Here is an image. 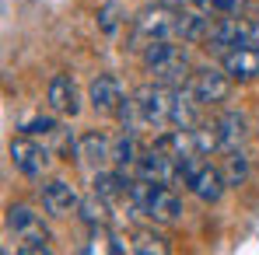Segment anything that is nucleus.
<instances>
[{"instance_id":"f257e3e1","label":"nucleus","mask_w":259,"mask_h":255,"mask_svg":"<svg viewBox=\"0 0 259 255\" xmlns=\"http://www.w3.org/2000/svg\"><path fill=\"white\" fill-rule=\"evenodd\" d=\"M130 207L137 213H144L147 220H154V224H175L179 213H182V199L175 196V189L168 182L137 178L130 185Z\"/></svg>"},{"instance_id":"f03ea898","label":"nucleus","mask_w":259,"mask_h":255,"mask_svg":"<svg viewBox=\"0 0 259 255\" xmlns=\"http://www.w3.org/2000/svg\"><path fill=\"white\" fill-rule=\"evenodd\" d=\"M172 98H175V87L161 84V81L140 87L133 94V109H137L140 126H147V129L172 126Z\"/></svg>"},{"instance_id":"7ed1b4c3","label":"nucleus","mask_w":259,"mask_h":255,"mask_svg":"<svg viewBox=\"0 0 259 255\" xmlns=\"http://www.w3.org/2000/svg\"><path fill=\"white\" fill-rule=\"evenodd\" d=\"M175 21H179V11L165 7V4H154V7H144L137 18H133V42H154V39H172L175 35Z\"/></svg>"},{"instance_id":"20e7f679","label":"nucleus","mask_w":259,"mask_h":255,"mask_svg":"<svg viewBox=\"0 0 259 255\" xmlns=\"http://www.w3.org/2000/svg\"><path fill=\"white\" fill-rule=\"evenodd\" d=\"M11 161H14V168L21 171L25 178H39L49 168V150L39 143V136L21 133V136L11 140Z\"/></svg>"},{"instance_id":"39448f33","label":"nucleus","mask_w":259,"mask_h":255,"mask_svg":"<svg viewBox=\"0 0 259 255\" xmlns=\"http://www.w3.org/2000/svg\"><path fill=\"white\" fill-rule=\"evenodd\" d=\"M189 91L196 94L200 105H217V101L228 98V91H231V77H228V70L200 67V70H193V77H189Z\"/></svg>"},{"instance_id":"423d86ee","label":"nucleus","mask_w":259,"mask_h":255,"mask_svg":"<svg viewBox=\"0 0 259 255\" xmlns=\"http://www.w3.org/2000/svg\"><path fill=\"white\" fill-rule=\"evenodd\" d=\"M245 42H249V25H242L235 14H224V18L214 21V28H210L203 49L224 56V53H231V49H238V45H245Z\"/></svg>"},{"instance_id":"0eeeda50","label":"nucleus","mask_w":259,"mask_h":255,"mask_svg":"<svg viewBox=\"0 0 259 255\" xmlns=\"http://www.w3.org/2000/svg\"><path fill=\"white\" fill-rule=\"evenodd\" d=\"M88 101H91V109H95L98 116H112V112H119V105L126 101V94H123V81H119L116 74H98V77L88 84Z\"/></svg>"},{"instance_id":"6e6552de","label":"nucleus","mask_w":259,"mask_h":255,"mask_svg":"<svg viewBox=\"0 0 259 255\" xmlns=\"http://www.w3.org/2000/svg\"><path fill=\"white\" fill-rule=\"evenodd\" d=\"M137 178H147V182H179V161L172 154H165L158 143L151 150H144L137 158Z\"/></svg>"},{"instance_id":"1a4fd4ad","label":"nucleus","mask_w":259,"mask_h":255,"mask_svg":"<svg viewBox=\"0 0 259 255\" xmlns=\"http://www.w3.org/2000/svg\"><path fill=\"white\" fill-rule=\"evenodd\" d=\"M221 67L231 81H256L259 77V42H245L221 56Z\"/></svg>"},{"instance_id":"9d476101","label":"nucleus","mask_w":259,"mask_h":255,"mask_svg":"<svg viewBox=\"0 0 259 255\" xmlns=\"http://www.w3.org/2000/svg\"><path fill=\"white\" fill-rule=\"evenodd\" d=\"M77 203H81V196L70 182H63V178L42 182V210L49 217H67V213L77 210Z\"/></svg>"},{"instance_id":"9b49d317","label":"nucleus","mask_w":259,"mask_h":255,"mask_svg":"<svg viewBox=\"0 0 259 255\" xmlns=\"http://www.w3.org/2000/svg\"><path fill=\"white\" fill-rule=\"evenodd\" d=\"M46 101H49V109L56 112V116H77L81 112V98H77V87H74V81L67 77V74H56L53 81H49V87H46Z\"/></svg>"},{"instance_id":"f8f14e48","label":"nucleus","mask_w":259,"mask_h":255,"mask_svg":"<svg viewBox=\"0 0 259 255\" xmlns=\"http://www.w3.org/2000/svg\"><path fill=\"white\" fill-rule=\"evenodd\" d=\"M210 28H214V21L207 18V11H182L175 21V39H182L189 45H203Z\"/></svg>"},{"instance_id":"ddd939ff","label":"nucleus","mask_w":259,"mask_h":255,"mask_svg":"<svg viewBox=\"0 0 259 255\" xmlns=\"http://www.w3.org/2000/svg\"><path fill=\"white\" fill-rule=\"evenodd\" d=\"M77 158L91 168H102L105 161H112V140L105 133H84L77 140Z\"/></svg>"},{"instance_id":"4468645a","label":"nucleus","mask_w":259,"mask_h":255,"mask_svg":"<svg viewBox=\"0 0 259 255\" xmlns=\"http://www.w3.org/2000/svg\"><path fill=\"white\" fill-rule=\"evenodd\" d=\"M214 126H217L221 150H235V147L245 143V136H249V129H245V116H242V112H224Z\"/></svg>"},{"instance_id":"2eb2a0df","label":"nucleus","mask_w":259,"mask_h":255,"mask_svg":"<svg viewBox=\"0 0 259 255\" xmlns=\"http://www.w3.org/2000/svg\"><path fill=\"white\" fill-rule=\"evenodd\" d=\"M137 158H140V150H137L133 129H123L119 136H112V165H116V168L126 171L130 165H137Z\"/></svg>"},{"instance_id":"dca6fc26","label":"nucleus","mask_w":259,"mask_h":255,"mask_svg":"<svg viewBox=\"0 0 259 255\" xmlns=\"http://www.w3.org/2000/svg\"><path fill=\"white\" fill-rule=\"evenodd\" d=\"M77 217L84 220L88 227H105L109 224V199H102L98 192H91L88 199L77 203Z\"/></svg>"},{"instance_id":"f3484780","label":"nucleus","mask_w":259,"mask_h":255,"mask_svg":"<svg viewBox=\"0 0 259 255\" xmlns=\"http://www.w3.org/2000/svg\"><path fill=\"white\" fill-rule=\"evenodd\" d=\"M228 158H224V182L228 185H242L245 178H249V158L235 147V150H224Z\"/></svg>"},{"instance_id":"a211bd4d","label":"nucleus","mask_w":259,"mask_h":255,"mask_svg":"<svg viewBox=\"0 0 259 255\" xmlns=\"http://www.w3.org/2000/svg\"><path fill=\"white\" fill-rule=\"evenodd\" d=\"M21 241H18V252L25 255H35V252H49L53 245H49V231H46L42 224H35V227H28L25 234H18Z\"/></svg>"},{"instance_id":"6ab92c4d","label":"nucleus","mask_w":259,"mask_h":255,"mask_svg":"<svg viewBox=\"0 0 259 255\" xmlns=\"http://www.w3.org/2000/svg\"><path fill=\"white\" fill-rule=\"evenodd\" d=\"M35 224H42L39 220V213L32 210V207H25V203H18V207H11L7 210V227L14 231V234H25L28 227H35Z\"/></svg>"},{"instance_id":"aec40b11","label":"nucleus","mask_w":259,"mask_h":255,"mask_svg":"<svg viewBox=\"0 0 259 255\" xmlns=\"http://www.w3.org/2000/svg\"><path fill=\"white\" fill-rule=\"evenodd\" d=\"M130 252H137V255H151V252L165 255V252H168V245H165V238H161V234H154V231H137V234H133Z\"/></svg>"},{"instance_id":"412c9836","label":"nucleus","mask_w":259,"mask_h":255,"mask_svg":"<svg viewBox=\"0 0 259 255\" xmlns=\"http://www.w3.org/2000/svg\"><path fill=\"white\" fill-rule=\"evenodd\" d=\"M84 252H112V255H119V252H126V245H123L116 234H109L105 227H95V234H91V241L84 245Z\"/></svg>"},{"instance_id":"4be33fe9","label":"nucleus","mask_w":259,"mask_h":255,"mask_svg":"<svg viewBox=\"0 0 259 255\" xmlns=\"http://www.w3.org/2000/svg\"><path fill=\"white\" fill-rule=\"evenodd\" d=\"M189 4L207 14H238L242 11V0H189Z\"/></svg>"},{"instance_id":"5701e85b","label":"nucleus","mask_w":259,"mask_h":255,"mask_svg":"<svg viewBox=\"0 0 259 255\" xmlns=\"http://www.w3.org/2000/svg\"><path fill=\"white\" fill-rule=\"evenodd\" d=\"M21 133H28V136H53L56 133V119L53 116H35V119H28Z\"/></svg>"},{"instance_id":"b1692460","label":"nucleus","mask_w":259,"mask_h":255,"mask_svg":"<svg viewBox=\"0 0 259 255\" xmlns=\"http://www.w3.org/2000/svg\"><path fill=\"white\" fill-rule=\"evenodd\" d=\"M116 14H119V7H116V4H105V7L98 11V28H102L105 35H112V32H116V25H119V18H116Z\"/></svg>"},{"instance_id":"393cba45","label":"nucleus","mask_w":259,"mask_h":255,"mask_svg":"<svg viewBox=\"0 0 259 255\" xmlns=\"http://www.w3.org/2000/svg\"><path fill=\"white\" fill-rule=\"evenodd\" d=\"M249 42H259V18L249 25Z\"/></svg>"},{"instance_id":"a878e982","label":"nucleus","mask_w":259,"mask_h":255,"mask_svg":"<svg viewBox=\"0 0 259 255\" xmlns=\"http://www.w3.org/2000/svg\"><path fill=\"white\" fill-rule=\"evenodd\" d=\"M154 4H165V7H175V11H179V7H182L186 0H154Z\"/></svg>"}]
</instances>
